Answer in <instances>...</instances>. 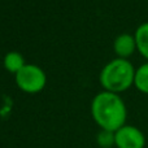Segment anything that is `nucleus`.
I'll return each mask as SVG.
<instances>
[{"mask_svg": "<svg viewBox=\"0 0 148 148\" xmlns=\"http://www.w3.org/2000/svg\"><path fill=\"white\" fill-rule=\"evenodd\" d=\"M91 114L101 130L116 133L126 125L127 109L118 94L101 91L92 99Z\"/></svg>", "mask_w": 148, "mask_h": 148, "instance_id": "f257e3e1", "label": "nucleus"}, {"mask_svg": "<svg viewBox=\"0 0 148 148\" xmlns=\"http://www.w3.org/2000/svg\"><path fill=\"white\" fill-rule=\"evenodd\" d=\"M136 69L129 60L114 59L109 61L100 72V84L105 91L120 94L134 84Z\"/></svg>", "mask_w": 148, "mask_h": 148, "instance_id": "f03ea898", "label": "nucleus"}, {"mask_svg": "<svg viewBox=\"0 0 148 148\" xmlns=\"http://www.w3.org/2000/svg\"><path fill=\"white\" fill-rule=\"evenodd\" d=\"M14 77L18 88L26 94H38L46 87L47 83L44 70L35 64H26Z\"/></svg>", "mask_w": 148, "mask_h": 148, "instance_id": "7ed1b4c3", "label": "nucleus"}, {"mask_svg": "<svg viewBox=\"0 0 148 148\" xmlns=\"http://www.w3.org/2000/svg\"><path fill=\"white\" fill-rule=\"evenodd\" d=\"M114 143L117 148H144L146 136L138 127L125 125L114 133Z\"/></svg>", "mask_w": 148, "mask_h": 148, "instance_id": "20e7f679", "label": "nucleus"}, {"mask_svg": "<svg viewBox=\"0 0 148 148\" xmlns=\"http://www.w3.org/2000/svg\"><path fill=\"white\" fill-rule=\"evenodd\" d=\"M113 49L118 59H126L130 57L136 51L135 36L130 34H120L113 42Z\"/></svg>", "mask_w": 148, "mask_h": 148, "instance_id": "39448f33", "label": "nucleus"}, {"mask_svg": "<svg viewBox=\"0 0 148 148\" xmlns=\"http://www.w3.org/2000/svg\"><path fill=\"white\" fill-rule=\"evenodd\" d=\"M3 65H4L5 70L9 73H13L16 75L23 66H25V59L23 56L17 51H10L5 53L4 59H3Z\"/></svg>", "mask_w": 148, "mask_h": 148, "instance_id": "423d86ee", "label": "nucleus"}, {"mask_svg": "<svg viewBox=\"0 0 148 148\" xmlns=\"http://www.w3.org/2000/svg\"><path fill=\"white\" fill-rule=\"evenodd\" d=\"M134 36L136 42V49L144 59L148 60V22L139 25Z\"/></svg>", "mask_w": 148, "mask_h": 148, "instance_id": "0eeeda50", "label": "nucleus"}, {"mask_svg": "<svg viewBox=\"0 0 148 148\" xmlns=\"http://www.w3.org/2000/svg\"><path fill=\"white\" fill-rule=\"evenodd\" d=\"M134 86L140 92L148 95V61L146 64L140 65L135 72V79H134Z\"/></svg>", "mask_w": 148, "mask_h": 148, "instance_id": "6e6552de", "label": "nucleus"}, {"mask_svg": "<svg viewBox=\"0 0 148 148\" xmlns=\"http://www.w3.org/2000/svg\"><path fill=\"white\" fill-rule=\"evenodd\" d=\"M96 142L101 148H110L116 146L114 143V133L108 130H101L96 136Z\"/></svg>", "mask_w": 148, "mask_h": 148, "instance_id": "1a4fd4ad", "label": "nucleus"}]
</instances>
